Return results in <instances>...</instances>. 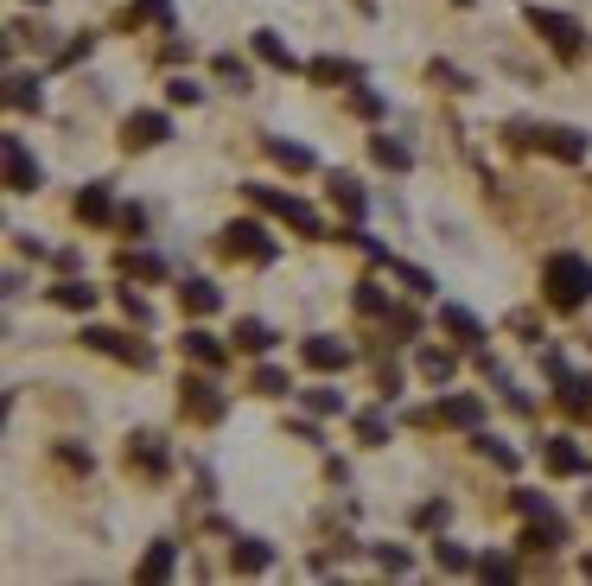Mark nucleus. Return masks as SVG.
Here are the masks:
<instances>
[{
    "label": "nucleus",
    "mask_w": 592,
    "mask_h": 586,
    "mask_svg": "<svg viewBox=\"0 0 592 586\" xmlns=\"http://www.w3.org/2000/svg\"><path fill=\"white\" fill-rule=\"evenodd\" d=\"M39 185H45V172L32 160V147L20 134H7V192H39Z\"/></svg>",
    "instance_id": "obj_10"
},
{
    "label": "nucleus",
    "mask_w": 592,
    "mask_h": 586,
    "mask_svg": "<svg viewBox=\"0 0 592 586\" xmlns=\"http://www.w3.org/2000/svg\"><path fill=\"white\" fill-rule=\"evenodd\" d=\"M478 453H484V459H491V465H497V472H516V453H510V446H503L497 434H478Z\"/></svg>",
    "instance_id": "obj_35"
},
{
    "label": "nucleus",
    "mask_w": 592,
    "mask_h": 586,
    "mask_svg": "<svg viewBox=\"0 0 592 586\" xmlns=\"http://www.w3.org/2000/svg\"><path fill=\"white\" fill-rule=\"evenodd\" d=\"M128 465H141V472L160 478L166 472V440L160 434H128Z\"/></svg>",
    "instance_id": "obj_15"
},
{
    "label": "nucleus",
    "mask_w": 592,
    "mask_h": 586,
    "mask_svg": "<svg viewBox=\"0 0 592 586\" xmlns=\"http://www.w3.org/2000/svg\"><path fill=\"white\" fill-rule=\"evenodd\" d=\"M522 20L542 32V39H548L554 51H561L567 64H580V58H586V26L573 20V13H554V7H522Z\"/></svg>",
    "instance_id": "obj_2"
},
{
    "label": "nucleus",
    "mask_w": 592,
    "mask_h": 586,
    "mask_svg": "<svg viewBox=\"0 0 592 586\" xmlns=\"http://www.w3.org/2000/svg\"><path fill=\"white\" fill-rule=\"evenodd\" d=\"M300 357H306V364L312 370H344V364H351V344H344V338H332V332H312L306 344H300Z\"/></svg>",
    "instance_id": "obj_12"
},
{
    "label": "nucleus",
    "mask_w": 592,
    "mask_h": 586,
    "mask_svg": "<svg viewBox=\"0 0 592 586\" xmlns=\"http://www.w3.org/2000/svg\"><path fill=\"white\" fill-rule=\"evenodd\" d=\"M421 529H446V504H421V516H414Z\"/></svg>",
    "instance_id": "obj_45"
},
{
    "label": "nucleus",
    "mask_w": 592,
    "mask_h": 586,
    "mask_svg": "<svg viewBox=\"0 0 592 586\" xmlns=\"http://www.w3.org/2000/svg\"><path fill=\"white\" fill-rule=\"evenodd\" d=\"M128 20H153L160 32H172V0H141V7H134Z\"/></svg>",
    "instance_id": "obj_38"
},
{
    "label": "nucleus",
    "mask_w": 592,
    "mask_h": 586,
    "mask_svg": "<svg viewBox=\"0 0 592 586\" xmlns=\"http://www.w3.org/2000/svg\"><path fill=\"white\" fill-rule=\"evenodd\" d=\"M83 344L102 357H115V364H134V370H147L153 364V351L141 338H128V332H109V325H83Z\"/></svg>",
    "instance_id": "obj_5"
},
{
    "label": "nucleus",
    "mask_w": 592,
    "mask_h": 586,
    "mask_svg": "<svg viewBox=\"0 0 592 586\" xmlns=\"http://www.w3.org/2000/svg\"><path fill=\"white\" fill-rule=\"evenodd\" d=\"M51 300L71 306V313H90V306H96V287H83V281H58V287H51Z\"/></svg>",
    "instance_id": "obj_26"
},
{
    "label": "nucleus",
    "mask_w": 592,
    "mask_h": 586,
    "mask_svg": "<svg viewBox=\"0 0 592 586\" xmlns=\"http://www.w3.org/2000/svg\"><path fill=\"white\" fill-rule=\"evenodd\" d=\"M64 465H77V472H90V446H58Z\"/></svg>",
    "instance_id": "obj_47"
},
{
    "label": "nucleus",
    "mask_w": 592,
    "mask_h": 586,
    "mask_svg": "<svg viewBox=\"0 0 592 586\" xmlns=\"http://www.w3.org/2000/svg\"><path fill=\"white\" fill-rule=\"evenodd\" d=\"M172 555H179V542H153L147 561H141V580H166L172 574Z\"/></svg>",
    "instance_id": "obj_30"
},
{
    "label": "nucleus",
    "mask_w": 592,
    "mask_h": 586,
    "mask_svg": "<svg viewBox=\"0 0 592 586\" xmlns=\"http://www.w3.org/2000/svg\"><path fill=\"white\" fill-rule=\"evenodd\" d=\"M249 198L261 204V211H274L281 223H293L300 236H325V223H319V211H312L306 198H293V192H281V185H249Z\"/></svg>",
    "instance_id": "obj_3"
},
{
    "label": "nucleus",
    "mask_w": 592,
    "mask_h": 586,
    "mask_svg": "<svg viewBox=\"0 0 592 586\" xmlns=\"http://www.w3.org/2000/svg\"><path fill=\"white\" fill-rule=\"evenodd\" d=\"M217 249L230 255V262H236V255H242V262H274V255H281V243H274L261 223H249V217H242V223H223Z\"/></svg>",
    "instance_id": "obj_4"
},
{
    "label": "nucleus",
    "mask_w": 592,
    "mask_h": 586,
    "mask_svg": "<svg viewBox=\"0 0 592 586\" xmlns=\"http://www.w3.org/2000/svg\"><path fill=\"white\" fill-rule=\"evenodd\" d=\"M440 325H446V332L459 338V344H484V325H478L472 313H465V306H452V300L440 306Z\"/></svg>",
    "instance_id": "obj_20"
},
{
    "label": "nucleus",
    "mask_w": 592,
    "mask_h": 586,
    "mask_svg": "<svg viewBox=\"0 0 592 586\" xmlns=\"http://www.w3.org/2000/svg\"><path fill=\"white\" fill-rule=\"evenodd\" d=\"M179 408L191 421H223V395H217L211 376H185V383H179Z\"/></svg>",
    "instance_id": "obj_9"
},
{
    "label": "nucleus",
    "mask_w": 592,
    "mask_h": 586,
    "mask_svg": "<svg viewBox=\"0 0 592 586\" xmlns=\"http://www.w3.org/2000/svg\"><path fill=\"white\" fill-rule=\"evenodd\" d=\"M211 64H217V77H230V83H236V90H242V83H249V64H242L236 51H217Z\"/></svg>",
    "instance_id": "obj_40"
},
{
    "label": "nucleus",
    "mask_w": 592,
    "mask_h": 586,
    "mask_svg": "<svg viewBox=\"0 0 592 586\" xmlns=\"http://www.w3.org/2000/svg\"><path fill=\"white\" fill-rule=\"evenodd\" d=\"M370 153H376V166H395V172H408V166H414V153H408L402 141H389V134H376Z\"/></svg>",
    "instance_id": "obj_29"
},
{
    "label": "nucleus",
    "mask_w": 592,
    "mask_h": 586,
    "mask_svg": "<svg viewBox=\"0 0 592 586\" xmlns=\"http://www.w3.org/2000/svg\"><path fill=\"white\" fill-rule=\"evenodd\" d=\"M433 561H440L446 567V574H465V567H478L472 555H465V548L459 542H433Z\"/></svg>",
    "instance_id": "obj_34"
},
{
    "label": "nucleus",
    "mask_w": 592,
    "mask_h": 586,
    "mask_svg": "<svg viewBox=\"0 0 592 586\" xmlns=\"http://www.w3.org/2000/svg\"><path fill=\"white\" fill-rule=\"evenodd\" d=\"M293 383H287V370H274V364H261L255 370V395H287Z\"/></svg>",
    "instance_id": "obj_39"
},
{
    "label": "nucleus",
    "mask_w": 592,
    "mask_h": 586,
    "mask_svg": "<svg viewBox=\"0 0 592 586\" xmlns=\"http://www.w3.org/2000/svg\"><path fill=\"white\" fill-rule=\"evenodd\" d=\"M255 51H261V64H274V71H300V58H293L274 32H255Z\"/></svg>",
    "instance_id": "obj_25"
},
{
    "label": "nucleus",
    "mask_w": 592,
    "mask_h": 586,
    "mask_svg": "<svg viewBox=\"0 0 592 586\" xmlns=\"http://www.w3.org/2000/svg\"><path fill=\"white\" fill-rule=\"evenodd\" d=\"M452 370H459V357H452V351H440V344H427V351H421V376H427V383H446Z\"/></svg>",
    "instance_id": "obj_27"
},
{
    "label": "nucleus",
    "mask_w": 592,
    "mask_h": 586,
    "mask_svg": "<svg viewBox=\"0 0 592 586\" xmlns=\"http://www.w3.org/2000/svg\"><path fill=\"white\" fill-rule=\"evenodd\" d=\"M554 395H561V408H573V415H592V376H567L561 370V389Z\"/></svg>",
    "instance_id": "obj_21"
},
{
    "label": "nucleus",
    "mask_w": 592,
    "mask_h": 586,
    "mask_svg": "<svg viewBox=\"0 0 592 586\" xmlns=\"http://www.w3.org/2000/svg\"><path fill=\"white\" fill-rule=\"evenodd\" d=\"M427 83H440V90H472V77H465V71H452V64H440V58L427 64Z\"/></svg>",
    "instance_id": "obj_37"
},
{
    "label": "nucleus",
    "mask_w": 592,
    "mask_h": 586,
    "mask_svg": "<svg viewBox=\"0 0 592 586\" xmlns=\"http://www.w3.org/2000/svg\"><path fill=\"white\" fill-rule=\"evenodd\" d=\"M77 217H90V223H109V217H115L109 192H102V185H83V192H77Z\"/></svg>",
    "instance_id": "obj_24"
},
{
    "label": "nucleus",
    "mask_w": 592,
    "mask_h": 586,
    "mask_svg": "<svg viewBox=\"0 0 592 586\" xmlns=\"http://www.w3.org/2000/svg\"><path fill=\"white\" fill-rule=\"evenodd\" d=\"M357 440L363 446H389V415H382V408H363V415H357Z\"/></svg>",
    "instance_id": "obj_28"
},
{
    "label": "nucleus",
    "mask_w": 592,
    "mask_h": 586,
    "mask_svg": "<svg viewBox=\"0 0 592 586\" xmlns=\"http://www.w3.org/2000/svg\"><path fill=\"white\" fill-rule=\"evenodd\" d=\"M121 313H128V319H147V300H141V293L128 287V293H121Z\"/></svg>",
    "instance_id": "obj_46"
},
{
    "label": "nucleus",
    "mask_w": 592,
    "mask_h": 586,
    "mask_svg": "<svg viewBox=\"0 0 592 586\" xmlns=\"http://www.w3.org/2000/svg\"><path fill=\"white\" fill-rule=\"evenodd\" d=\"M357 313H370V319H382V313H389V293H382L376 281H357Z\"/></svg>",
    "instance_id": "obj_33"
},
{
    "label": "nucleus",
    "mask_w": 592,
    "mask_h": 586,
    "mask_svg": "<svg viewBox=\"0 0 592 586\" xmlns=\"http://www.w3.org/2000/svg\"><path fill=\"white\" fill-rule=\"evenodd\" d=\"M478 574L484 580H516V561L510 555H478Z\"/></svg>",
    "instance_id": "obj_41"
},
{
    "label": "nucleus",
    "mask_w": 592,
    "mask_h": 586,
    "mask_svg": "<svg viewBox=\"0 0 592 586\" xmlns=\"http://www.w3.org/2000/svg\"><path fill=\"white\" fill-rule=\"evenodd\" d=\"M179 306H185V313H217V306H223V293H217V281H204V274H191V281L179 287Z\"/></svg>",
    "instance_id": "obj_16"
},
{
    "label": "nucleus",
    "mask_w": 592,
    "mask_h": 586,
    "mask_svg": "<svg viewBox=\"0 0 592 586\" xmlns=\"http://www.w3.org/2000/svg\"><path fill=\"white\" fill-rule=\"evenodd\" d=\"M230 561H236V574H261V567L274 561V548L261 542V536H242V542L230 548Z\"/></svg>",
    "instance_id": "obj_19"
},
{
    "label": "nucleus",
    "mask_w": 592,
    "mask_h": 586,
    "mask_svg": "<svg viewBox=\"0 0 592 586\" xmlns=\"http://www.w3.org/2000/svg\"><path fill=\"white\" fill-rule=\"evenodd\" d=\"M185 357H198L204 370H223V357H230V344H223L217 332H204V325H191V332H185Z\"/></svg>",
    "instance_id": "obj_13"
},
{
    "label": "nucleus",
    "mask_w": 592,
    "mask_h": 586,
    "mask_svg": "<svg viewBox=\"0 0 592 586\" xmlns=\"http://www.w3.org/2000/svg\"><path fill=\"white\" fill-rule=\"evenodd\" d=\"M121 268L147 274V281H153V274H166V262H160V255H121Z\"/></svg>",
    "instance_id": "obj_42"
},
{
    "label": "nucleus",
    "mask_w": 592,
    "mask_h": 586,
    "mask_svg": "<svg viewBox=\"0 0 592 586\" xmlns=\"http://www.w3.org/2000/svg\"><path fill=\"white\" fill-rule=\"evenodd\" d=\"M516 510L529 516V523H554V504H548V491H516Z\"/></svg>",
    "instance_id": "obj_31"
},
{
    "label": "nucleus",
    "mask_w": 592,
    "mask_h": 586,
    "mask_svg": "<svg viewBox=\"0 0 592 586\" xmlns=\"http://www.w3.org/2000/svg\"><path fill=\"white\" fill-rule=\"evenodd\" d=\"M478 415H484V402L478 395H446V402H433V408H421V427H478Z\"/></svg>",
    "instance_id": "obj_8"
},
{
    "label": "nucleus",
    "mask_w": 592,
    "mask_h": 586,
    "mask_svg": "<svg viewBox=\"0 0 592 586\" xmlns=\"http://www.w3.org/2000/svg\"><path fill=\"white\" fill-rule=\"evenodd\" d=\"M312 415H344V389H306Z\"/></svg>",
    "instance_id": "obj_36"
},
{
    "label": "nucleus",
    "mask_w": 592,
    "mask_h": 586,
    "mask_svg": "<svg viewBox=\"0 0 592 586\" xmlns=\"http://www.w3.org/2000/svg\"><path fill=\"white\" fill-rule=\"evenodd\" d=\"M382 268H389V274H395V281H402L408 293H421V300L433 293V274H427V268H414V262H402V255H389V249H382Z\"/></svg>",
    "instance_id": "obj_18"
},
{
    "label": "nucleus",
    "mask_w": 592,
    "mask_h": 586,
    "mask_svg": "<svg viewBox=\"0 0 592 586\" xmlns=\"http://www.w3.org/2000/svg\"><path fill=\"white\" fill-rule=\"evenodd\" d=\"M542 465H548L554 478H580V472H592V453L573 434H548L542 440Z\"/></svg>",
    "instance_id": "obj_7"
},
{
    "label": "nucleus",
    "mask_w": 592,
    "mask_h": 586,
    "mask_svg": "<svg viewBox=\"0 0 592 586\" xmlns=\"http://www.w3.org/2000/svg\"><path fill=\"white\" fill-rule=\"evenodd\" d=\"M542 300L554 306V313H580V306L592 300V262L586 255H573V249L548 255L542 262Z\"/></svg>",
    "instance_id": "obj_1"
},
{
    "label": "nucleus",
    "mask_w": 592,
    "mask_h": 586,
    "mask_svg": "<svg viewBox=\"0 0 592 586\" xmlns=\"http://www.w3.org/2000/svg\"><path fill=\"white\" fill-rule=\"evenodd\" d=\"M7 102H13V109H39V77H32V71H13L7 77Z\"/></svg>",
    "instance_id": "obj_23"
},
{
    "label": "nucleus",
    "mask_w": 592,
    "mask_h": 586,
    "mask_svg": "<svg viewBox=\"0 0 592 586\" xmlns=\"http://www.w3.org/2000/svg\"><path fill=\"white\" fill-rule=\"evenodd\" d=\"M516 141L554 153V160H586V134L580 128H561V122H542V128H516Z\"/></svg>",
    "instance_id": "obj_6"
},
{
    "label": "nucleus",
    "mask_w": 592,
    "mask_h": 586,
    "mask_svg": "<svg viewBox=\"0 0 592 586\" xmlns=\"http://www.w3.org/2000/svg\"><path fill=\"white\" fill-rule=\"evenodd\" d=\"M268 153H274V160H281V166H293V172H306V166H312V153H306L300 141H281V134H274V141H268Z\"/></svg>",
    "instance_id": "obj_32"
},
{
    "label": "nucleus",
    "mask_w": 592,
    "mask_h": 586,
    "mask_svg": "<svg viewBox=\"0 0 592 586\" xmlns=\"http://www.w3.org/2000/svg\"><path fill=\"white\" fill-rule=\"evenodd\" d=\"M32 7H45V0H32Z\"/></svg>",
    "instance_id": "obj_49"
},
{
    "label": "nucleus",
    "mask_w": 592,
    "mask_h": 586,
    "mask_svg": "<svg viewBox=\"0 0 592 586\" xmlns=\"http://www.w3.org/2000/svg\"><path fill=\"white\" fill-rule=\"evenodd\" d=\"M332 204H338V211L351 217V223H357L363 211H370V198H363V185L351 179V172H332Z\"/></svg>",
    "instance_id": "obj_17"
},
{
    "label": "nucleus",
    "mask_w": 592,
    "mask_h": 586,
    "mask_svg": "<svg viewBox=\"0 0 592 586\" xmlns=\"http://www.w3.org/2000/svg\"><path fill=\"white\" fill-rule=\"evenodd\" d=\"M376 561H382V567H389V574H408V555H402V548H389V542H382V548H376Z\"/></svg>",
    "instance_id": "obj_44"
},
{
    "label": "nucleus",
    "mask_w": 592,
    "mask_h": 586,
    "mask_svg": "<svg viewBox=\"0 0 592 586\" xmlns=\"http://www.w3.org/2000/svg\"><path fill=\"white\" fill-rule=\"evenodd\" d=\"M166 134H172V122H166L160 109H134L128 122H121V147H128V153H134V147H160Z\"/></svg>",
    "instance_id": "obj_11"
},
{
    "label": "nucleus",
    "mask_w": 592,
    "mask_h": 586,
    "mask_svg": "<svg viewBox=\"0 0 592 586\" xmlns=\"http://www.w3.org/2000/svg\"><path fill=\"white\" fill-rule=\"evenodd\" d=\"M306 71H312V77H319V83H363V71H357V64H351V58H312V64H306Z\"/></svg>",
    "instance_id": "obj_22"
},
{
    "label": "nucleus",
    "mask_w": 592,
    "mask_h": 586,
    "mask_svg": "<svg viewBox=\"0 0 592 586\" xmlns=\"http://www.w3.org/2000/svg\"><path fill=\"white\" fill-rule=\"evenodd\" d=\"M166 96H172V102H185V109H191V102H198L204 90H198V83H191V77H172V83H166Z\"/></svg>",
    "instance_id": "obj_43"
},
{
    "label": "nucleus",
    "mask_w": 592,
    "mask_h": 586,
    "mask_svg": "<svg viewBox=\"0 0 592 586\" xmlns=\"http://www.w3.org/2000/svg\"><path fill=\"white\" fill-rule=\"evenodd\" d=\"M230 344H236V351H249V357H268L274 351V325L268 319H236Z\"/></svg>",
    "instance_id": "obj_14"
},
{
    "label": "nucleus",
    "mask_w": 592,
    "mask_h": 586,
    "mask_svg": "<svg viewBox=\"0 0 592 586\" xmlns=\"http://www.w3.org/2000/svg\"><path fill=\"white\" fill-rule=\"evenodd\" d=\"M459 7H472V0H459Z\"/></svg>",
    "instance_id": "obj_48"
}]
</instances>
